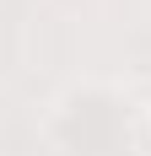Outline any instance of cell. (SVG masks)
I'll return each instance as SVG.
<instances>
[{"instance_id":"cell-1","label":"cell","mask_w":151,"mask_h":156,"mask_svg":"<svg viewBox=\"0 0 151 156\" xmlns=\"http://www.w3.org/2000/svg\"><path fill=\"white\" fill-rule=\"evenodd\" d=\"M146 124H151V108H146Z\"/></svg>"}]
</instances>
